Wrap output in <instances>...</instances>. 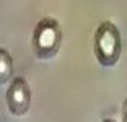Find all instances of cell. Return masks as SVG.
Instances as JSON below:
<instances>
[{
	"instance_id": "obj_1",
	"label": "cell",
	"mask_w": 127,
	"mask_h": 122,
	"mask_svg": "<svg viewBox=\"0 0 127 122\" xmlns=\"http://www.w3.org/2000/svg\"><path fill=\"white\" fill-rule=\"evenodd\" d=\"M122 52L121 33L111 21H104L95 33V56L104 67H112L119 60Z\"/></svg>"
},
{
	"instance_id": "obj_2",
	"label": "cell",
	"mask_w": 127,
	"mask_h": 122,
	"mask_svg": "<svg viewBox=\"0 0 127 122\" xmlns=\"http://www.w3.org/2000/svg\"><path fill=\"white\" fill-rule=\"evenodd\" d=\"M62 42V31L54 18H42L37 21L33 33V49L39 59H51L59 52Z\"/></svg>"
},
{
	"instance_id": "obj_3",
	"label": "cell",
	"mask_w": 127,
	"mask_h": 122,
	"mask_svg": "<svg viewBox=\"0 0 127 122\" xmlns=\"http://www.w3.org/2000/svg\"><path fill=\"white\" fill-rule=\"evenodd\" d=\"M31 90L28 81L21 77H16L7 90V106L8 111L15 116H23L30 109Z\"/></svg>"
},
{
	"instance_id": "obj_4",
	"label": "cell",
	"mask_w": 127,
	"mask_h": 122,
	"mask_svg": "<svg viewBox=\"0 0 127 122\" xmlns=\"http://www.w3.org/2000/svg\"><path fill=\"white\" fill-rule=\"evenodd\" d=\"M13 75V60L7 49H0V83L3 85Z\"/></svg>"
},
{
	"instance_id": "obj_5",
	"label": "cell",
	"mask_w": 127,
	"mask_h": 122,
	"mask_svg": "<svg viewBox=\"0 0 127 122\" xmlns=\"http://www.w3.org/2000/svg\"><path fill=\"white\" fill-rule=\"evenodd\" d=\"M122 119L127 122V98H126V101H124V104H122Z\"/></svg>"
}]
</instances>
